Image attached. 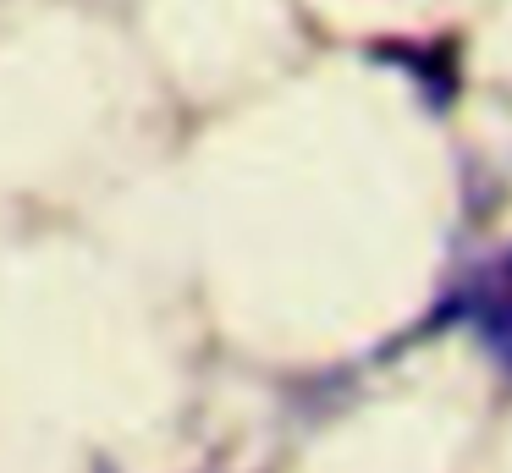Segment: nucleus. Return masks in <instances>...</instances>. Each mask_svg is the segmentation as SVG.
Instances as JSON below:
<instances>
[]
</instances>
